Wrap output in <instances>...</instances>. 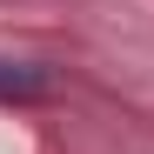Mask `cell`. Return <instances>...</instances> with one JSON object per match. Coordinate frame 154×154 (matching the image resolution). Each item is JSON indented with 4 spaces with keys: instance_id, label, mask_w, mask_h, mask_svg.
<instances>
[{
    "instance_id": "1",
    "label": "cell",
    "mask_w": 154,
    "mask_h": 154,
    "mask_svg": "<svg viewBox=\"0 0 154 154\" xmlns=\"http://www.w3.org/2000/svg\"><path fill=\"white\" fill-rule=\"evenodd\" d=\"M40 94H54V67L0 54V100H40Z\"/></svg>"
}]
</instances>
